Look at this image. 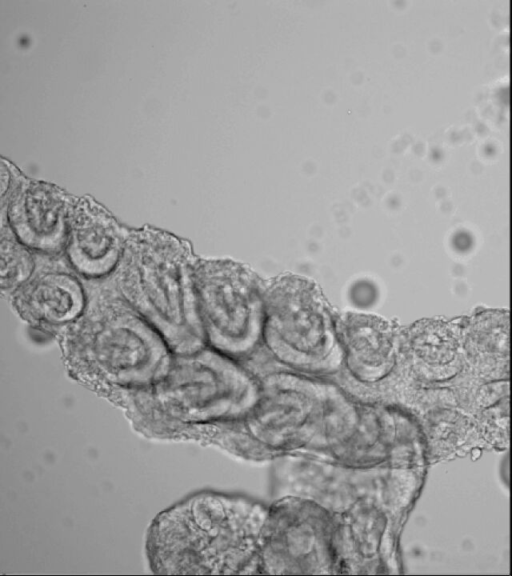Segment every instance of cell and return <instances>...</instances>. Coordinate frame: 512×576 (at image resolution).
<instances>
[{"mask_svg":"<svg viewBox=\"0 0 512 576\" xmlns=\"http://www.w3.org/2000/svg\"><path fill=\"white\" fill-rule=\"evenodd\" d=\"M38 254L25 246L9 226L2 224L0 236V293L9 298L35 272Z\"/></svg>","mask_w":512,"mask_h":576,"instance_id":"obj_10","label":"cell"},{"mask_svg":"<svg viewBox=\"0 0 512 576\" xmlns=\"http://www.w3.org/2000/svg\"><path fill=\"white\" fill-rule=\"evenodd\" d=\"M38 254L33 275L9 298L15 313L31 327L56 336L84 311V283L67 261Z\"/></svg>","mask_w":512,"mask_h":576,"instance_id":"obj_6","label":"cell"},{"mask_svg":"<svg viewBox=\"0 0 512 576\" xmlns=\"http://www.w3.org/2000/svg\"><path fill=\"white\" fill-rule=\"evenodd\" d=\"M235 381V371L225 359L201 349L193 354L173 356L163 378L128 395L141 405L188 418L199 416L228 397Z\"/></svg>","mask_w":512,"mask_h":576,"instance_id":"obj_5","label":"cell"},{"mask_svg":"<svg viewBox=\"0 0 512 576\" xmlns=\"http://www.w3.org/2000/svg\"><path fill=\"white\" fill-rule=\"evenodd\" d=\"M83 283V313L56 335L71 375L105 392L127 393L163 378L173 356L161 334L108 277Z\"/></svg>","mask_w":512,"mask_h":576,"instance_id":"obj_1","label":"cell"},{"mask_svg":"<svg viewBox=\"0 0 512 576\" xmlns=\"http://www.w3.org/2000/svg\"><path fill=\"white\" fill-rule=\"evenodd\" d=\"M193 283L206 342L225 353L253 345L264 324V295L255 275L232 260L197 258Z\"/></svg>","mask_w":512,"mask_h":576,"instance_id":"obj_3","label":"cell"},{"mask_svg":"<svg viewBox=\"0 0 512 576\" xmlns=\"http://www.w3.org/2000/svg\"><path fill=\"white\" fill-rule=\"evenodd\" d=\"M191 245L168 232L132 230L122 257L108 276L118 293L163 337L175 355L203 349Z\"/></svg>","mask_w":512,"mask_h":576,"instance_id":"obj_2","label":"cell"},{"mask_svg":"<svg viewBox=\"0 0 512 576\" xmlns=\"http://www.w3.org/2000/svg\"><path fill=\"white\" fill-rule=\"evenodd\" d=\"M130 231L91 200L72 203L63 255L84 280L110 276L117 267Z\"/></svg>","mask_w":512,"mask_h":576,"instance_id":"obj_7","label":"cell"},{"mask_svg":"<svg viewBox=\"0 0 512 576\" xmlns=\"http://www.w3.org/2000/svg\"><path fill=\"white\" fill-rule=\"evenodd\" d=\"M264 324L268 342L296 359L326 355L335 340L332 314L324 296L310 280L283 276L265 291Z\"/></svg>","mask_w":512,"mask_h":576,"instance_id":"obj_4","label":"cell"},{"mask_svg":"<svg viewBox=\"0 0 512 576\" xmlns=\"http://www.w3.org/2000/svg\"><path fill=\"white\" fill-rule=\"evenodd\" d=\"M337 333L352 361L360 367L383 369L395 340L394 327L385 319L363 313H347L337 320Z\"/></svg>","mask_w":512,"mask_h":576,"instance_id":"obj_9","label":"cell"},{"mask_svg":"<svg viewBox=\"0 0 512 576\" xmlns=\"http://www.w3.org/2000/svg\"><path fill=\"white\" fill-rule=\"evenodd\" d=\"M72 203L55 187L20 183L11 189L7 221L14 235L37 254L62 256Z\"/></svg>","mask_w":512,"mask_h":576,"instance_id":"obj_8","label":"cell"}]
</instances>
